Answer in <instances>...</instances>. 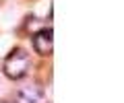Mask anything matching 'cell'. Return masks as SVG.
<instances>
[{
  "instance_id": "cell-3",
  "label": "cell",
  "mask_w": 124,
  "mask_h": 103,
  "mask_svg": "<svg viewBox=\"0 0 124 103\" xmlns=\"http://www.w3.org/2000/svg\"><path fill=\"white\" fill-rule=\"evenodd\" d=\"M19 103H44L46 93L39 85H29V87H23L19 91Z\"/></svg>"
},
{
  "instance_id": "cell-2",
  "label": "cell",
  "mask_w": 124,
  "mask_h": 103,
  "mask_svg": "<svg viewBox=\"0 0 124 103\" xmlns=\"http://www.w3.org/2000/svg\"><path fill=\"white\" fill-rule=\"evenodd\" d=\"M33 49H35L39 56H52L54 49V33L52 29H39V31L33 35Z\"/></svg>"
},
{
  "instance_id": "cell-1",
  "label": "cell",
  "mask_w": 124,
  "mask_h": 103,
  "mask_svg": "<svg viewBox=\"0 0 124 103\" xmlns=\"http://www.w3.org/2000/svg\"><path fill=\"white\" fill-rule=\"evenodd\" d=\"M31 68V60H29V54H27L23 48H15L8 56L4 58V64H2V70L8 78L13 81H19L29 72Z\"/></svg>"
}]
</instances>
